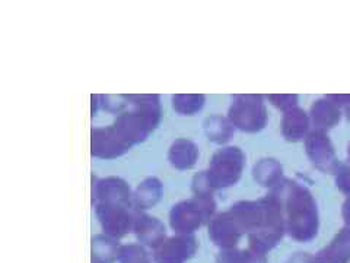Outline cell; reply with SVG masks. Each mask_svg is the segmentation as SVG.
<instances>
[{
	"instance_id": "1",
	"label": "cell",
	"mask_w": 350,
	"mask_h": 263,
	"mask_svg": "<svg viewBox=\"0 0 350 263\" xmlns=\"http://www.w3.org/2000/svg\"><path fill=\"white\" fill-rule=\"evenodd\" d=\"M196 240L193 237L170 238L157 247V263H184L196 251Z\"/></svg>"
},
{
	"instance_id": "2",
	"label": "cell",
	"mask_w": 350,
	"mask_h": 263,
	"mask_svg": "<svg viewBox=\"0 0 350 263\" xmlns=\"http://www.w3.org/2000/svg\"><path fill=\"white\" fill-rule=\"evenodd\" d=\"M120 255V249L113 240L96 237L92 241V258L96 263H111Z\"/></svg>"
},
{
	"instance_id": "3",
	"label": "cell",
	"mask_w": 350,
	"mask_h": 263,
	"mask_svg": "<svg viewBox=\"0 0 350 263\" xmlns=\"http://www.w3.org/2000/svg\"><path fill=\"white\" fill-rule=\"evenodd\" d=\"M118 259L122 263H149L146 251L140 246H126L120 249Z\"/></svg>"
}]
</instances>
